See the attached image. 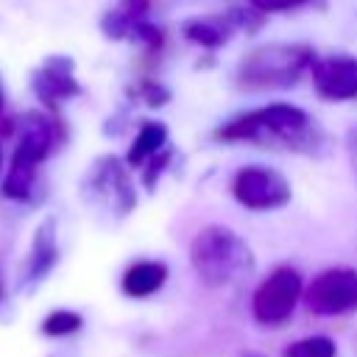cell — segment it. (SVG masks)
<instances>
[{
	"instance_id": "1",
	"label": "cell",
	"mask_w": 357,
	"mask_h": 357,
	"mask_svg": "<svg viewBox=\"0 0 357 357\" xmlns=\"http://www.w3.org/2000/svg\"><path fill=\"white\" fill-rule=\"evenodd\" d=\"M218 142H251L257 148H279L293 153H318L324 131L296 103H268L234 114L215 128Z\"/></svg>"
},
{
	"instance_id": "2",
	"label": "cell",
	"mask_w": 357,
	"mask_h": 357,
	"mask_svg": "<svg viewBox=\"0 0 357 357\" xmlns=\"http://www.w3.org/2000/svg\"><path fill=\"white\" fill-rule=\"evenodd\" d=\"M190 265L201 284L229 287L254 271V251L234 229L209 223L190 243Z\"/></svg>"
},
{
	"instance_id": "3",
	"label": "cell",
	"mask_w": 357,
	"mask_h": 357,
	"mask_svg": "<svg viewBox=\"0 0 357 357\" xmlns=\"http://www.w3.org/2000/svg\"><path fill=\"white\" fill-rule=\"evenodd\" d=\"M315 50L298 42H268L248 50L234 70V81L245 92H276L296 86L312 67Z\"/></svg>"
},
{
	"instance_id": "4",
	"label": "cell",
	"mask_w": 357,
	"mask_h": 357,
	"mask_svg": "<svg viewBox=\"0 0 357 357\" xmlns=\"http://www.w3.org/2000/svg\"><path fill=\"white\" fill-rule=\"evenodd\" d=\"M304 298L301 273L290 265L273 268L251 296V315L262 326H284Z\"/></svg>"
},
{
	"instance_id": "5",
	"label": "cell",
	"mask_w": 357,
	"mask_h": 357,
	"mask_svg": "<svg viewBox=\"0 0 357 357\" xmlns=\"http://www.w3.org/2000/svg\"><path fill=\"white\" fill-rule=\"evenodd\" d=\"M231 195L240 206L251 212H273L290 204L293 187L276 167L243 165L231 178Z\"/></svg>"
},
{
	"instance_id": "6",
	"label": "cell",
	"mask_w": 357,
	"mask_h": 357,
	"mask_svg": "<svg viewBox=\"0 0 357 357\" xmlns=\"http://www.w3.org/2000/svg\"><path fill=\"white\" fill-rule=\"evenodd\" d=\"M304 304L312 315L337 318L357 312V271L354 268H326L304 290Z\"/></svg>"
},
{
	"instance_id": "7",
	"label": "cell",
	"mask_w": 357,
	"mask_h": 357,
	"mask_svg": "<svg viewBox=\"0 0 357 357\" xmlns=\"http://www.w3.org/2000/svg\"><path fill=\"white\" fill-rule=\"evenodd\" d=\"M310 81L318 98L329 103L354 100L357 98V56L351 53L315 56L310 67Z\"/></svg>"
},
{
	"instance_id": "8",
	"label": "cell",
	"mask_w": 357,
	"mask_h": 357,
	"mask_svg": "<svg viewBox=\"0 0 357 357\" xmlns=\"http://www.w3.org/2000/svg\"><path fill=\"white\" fill-rule=\"evenodd\" d=\"M231 31H234V25L226 17V11L212 14V17H192V20H187L181 25L184 39L192 42V45H198V47H204V50L223 47L231 39Z\"/></svg>"
},
{
	"instance_id": "9",
	"label": "cell",
	"mask_w": 357,
	"mask_h": 357,
	"mask_svg": "<svg viewBox=\"0 0 357 357\" xmlns=\"http://www.w3.org/2000/svg\"><path fill=\"white\" fill-rule=\"evenodd\" d=\"M167 282V265L162 259H139L123 273V293L131 298H148Z\"/></svg>"
},
{
	"instance_id": "10",
	"label": "cell",
	"mask_w": 357,
	"mask_h": 357,
	"mask_svg": "<svg viewBox=\"0 0 357 357\" xmlns=\"http://www.w3.org/2000/svg\"><path fill=\"white\" fill-rule=\"evenodd\" d=\"M167 145H170V142H167V126L159 123V120H145V123L139 126L137 137H134L131 151H128V165L139 167V165H145L151 156H156V153H159L162 148H167Z\"/></svg>"
},
{
	"instance_id": "11",
	"label": "cell",
	"mask_w": 357,
	"mask_h": 357,
	"mask_svg": "<svg viewBox=\"0 0 357 357\" xmlns=\"http://www.w3.org/2000/svg\"><path fill=\"white\" fill-rule=\"evenodd\" d=\"M284 357H337V346L326 335H307L284 349Z\"/></svg>"
},
{
	"instance_id": "12",
	"label": "cell",
	"mask_w": 357,
	"mask_h": 357,
	"mask_svg": "<svg viewBox=\"0 0 357 357\" xmlns=\"http://www.w3.org/2000/svg\"><path fill=\"white\" fill-rule=\"evenodd\" d=\"M257 11H262L265 17L268 14H287V11H298V8H307V6H315L318 0H248Z\"/></svg>"
},
{
	"instance_id": "13",
	"label": "cell",
	"mask_w": 357,
	"mask_h": 357,
	"mask_svg": "<svg viewBox=\"0 0 357 357\" xmlns=\"http://www.w3.org/2000/svg\"><path fill=\"white\" fill-rule=\"evenodd\" d=\"M170 159H173V148L167 145V148H162L156 156H151V159L145 162V165H148V167H145V187H153V184L159 181V176L165 173V167L170 165Z\"/></svg>"
},
{
	"instance_id": "14",
	"label": "cell",
	"mask_w": 357,
	"mask_h": 357,
	"mask_svg": "<svg viewBox=\"0 0 357 357\" xmlns=\"http://www.w3.org/2000/svg\"><path fill=\"white\" fill-rule=\"evenodd\" d=\"M142 98H145L148 106H162V103L170 100V89L162 86L159 81H145L142 84Z\"/></svg>"
},
{
	"instance_id": "15",
	"label": "cell",
	"mask_w": 357,
	"mask_h": 357,
	"mask_svg": "<svg viewBox=\"0 0 357 357\" xmlns=\"http://www.w3.org/2000/svg\"><path fill=\"white\" fill-rule=\"evenodd\" d=\"M346 151H349V159H351V167H354V176H357V128L349 131V137H346Z\"/></svg>"
},
{
	"instance_id": "16",
	"label": "cell",
	"mask_w": 357,
	"mask_h": 357,
	"mask_svg": "<svg viewBox=\"0 0 357 357\" xmlns=\"http://www.w3.org/2000/svg\"><path fill=\"white\" fill-rule=\"evenodd\" d=\"M243 357H259V354H243Z\"/></svg>"
}]
</instances>
